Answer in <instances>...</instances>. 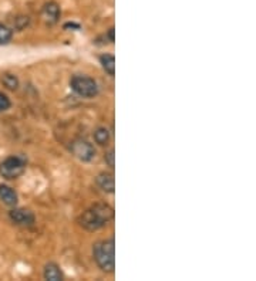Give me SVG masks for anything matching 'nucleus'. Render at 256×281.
Here are the masks:
<instances>
[{"label":"nucleus","instance_id":"f257e3e1","mask_svg":"<svg viewBox=\"0 0 256 281\" xmlns=\"http://www.w3.org/2000/svg\"><path fill=\"white\" fill-rule=\"evenodd\" d=\"M114 219V209L108 203H95L84 210L78 217V225L84 230L97 232L108 225Z\"/></svg>","mask_w":256,"mask_h":281},{"label":"nucleus","instance_id":"f03ea898","mask_svg":"<svg viewBox=\"0 0 256 281\" xmlns=\"http://www.w3.org/2000/svg\"><path fill=\"white\" fill-rule=\"evenodd\" d=\"M93 257L98 269L104 273H114L115 269V242L114 239L100 240L93 246Z\"/></svg>","mask_w":256,"mask_h":281},{"label":"nucleus","instance_id":"7ed1b4c3","mask_svg":"<svg viewBox=\"0 0 256 281\" xmlns=\"http://www.w3.org/2000/svg\"><path fill=\"white\" fill-rule=\"evenodd\" d=\"M70 87L77 95H80L83 98H94L100 93L97 81L88 75H73L71 80H70Z\"/></svg>","mask_w":256,"mask_h":281},{"label":"nucleus","instance_id":"20e7f679","mask_svg":"<svg viewBox=\"0 0 256 281\" xmlns=\"http://www.w3.org/2000/svg\"><path fill=\"white\" fill-rule=\"evenodd\" d=\"M26 163H27V160L24 156H20V155L9 156L0 163V175L4 179L14 180L24 173Z\"/></svg>","mask_w":256,"mask_h":281},{"label":"nucleus","instance_id":"39448f33","mask_svg":"<svg viewBox=\"0 0 256 281\" xmlns=\"http://www.w3.org/2000/svg\"><path fill=\"white\" fill-rule=\"evenodd\" d=\"M71 155L81 162H91L95 158V148L91 142L84 138H77L70 143Z\"/></svg>","mask_w":256,"mask_h":281},{"label":"nucleus","instance_id":"423d86ee","mask_svg":"<svg viewBox=\"0 0 256 281\" xmlns=\"http://www.w3.org/2000/svg\"><path fill=\"white\" fill-rule=\"evenodd\" d=\"M9 217L14 225L21 227H30L36 222V216L28 209H13L9 212Z\"/></svg>","mask_w":256,"mask_h":281},{"label":"nucleus","instance_id":"0eeeda50","mask_svg":"<svg viewBox=\"0 0 256 281\" xmlns=\"http://www.w3.org/2000/svg\"><path fill=\"white\" fill-rule=\"evenodd\" d=\"M43 17L46 20V23L53 26L56 24L57 21L60 20V16H61V10H60V6L54 3V1H48L43 6Z\"/></svg>","mask_w":256,"mask_h":281},{"label":"nucleus","instance_id":"6e6552de","mask_svg":"<svg viewBox=\"0 0 256 281\" xmlns=\"http://www.w3.org/2000/svg\"><path fill=\"white\" fill-rule=\"evenodd\" d=\"M95 183L105 193H114L115 180H114V175L111 172H101V173H98L97 178H95Z\"/></svg>","mask_w":256,"mask_h":281},{"label":"nucleus","instance_id":"1a4fd4ad","mask_svg":"<svg viewBox=\"0 0 256 281\" xmlns=\"http://www.w3.org/2000/svg\"><path fill=\"white\" fill-rule=\"evenodd\" d=\"M0 200L7 206H16L19 202V196L13 187L7 185H0Z\"/></svg>","mask_w":256,"mask_h":281},{"label":"nucleus","instance_id":"9d476101","mask_svg":"<svg viewBox=\"0 0 256 281\" xmlns=\"http://www.w3.org/2000/svg\"><path fill=\"white\" fill-rule=\"evenodd\" d=\"M43 277H44V280L48 281H61L64 279L63 272H61V269L57 263H47L44 266Z\"/></svg>","mask_w":256,"mask_h":281},{"label":"nucleus","instance_id":"9b49d317","mask_svg":"<svg viewBox=\"0 0 256 281\" xmlns=\"http://www.w3.org/2000/svg\"><path fill=\"white\" fill-rule=\"evenodd\" d=\"M100 64L110 77L115 75V57L113 54H103L100 56Z\"/></svg>","mask_w":256,"mask_h":281},{"label":"nucleus","instance_id":"f8f14e48","mask_svg":"<svg viewBox=\"0 0 256 281\" xmlns=\"http://www.w3.org/2000/svg\"><path fill=\"white\" fill-rule=\"evenodd\" d=\"M93 137H94L95 143H98L100 146H107L110 143V140H111V134L104 127L97 128L93 134Z\"/></svg>","mask_w":256,"mask_h":281},{"label":"nucleus","instance_id":"ddd939ff","mask_svg":"<svg viewBox=\"0 0 256 281\" xmlns=\"http://www.w3.org/2000/svg\"><path fill=\"white\" fill-rule=\"evenodd\" d=\"M0 83L4 85L7 90L11 91H16L19 88V78L14 74H10V73H4V74L0 77Z\"/></svg>","mask_w":256,"mask_h":281},{"label":"nucleus","instance_id":"4468645a","mask_svg":"<svg viewBox=\"0 0 256 281\" xmlns=\"http://www.w3.org/2000/svg\"><path fill=\"white\" fill-rule=\"evenodd\" d=\"M13 37V30L0 23V44H7Z\"/></svg>","mask_w":256,"mask_h":281},{"label":"nucleus","instance_id":"2eb2a0df","mask_svg":"<svg viewBox=\"0 0 256 281\" xmlns=\"http://www.w3.org/2000/svg\"><path fill=\"white\" fill-rule=\"evenodd\" d=\"M10 105H11V101H10L9 97L6 94L0 93V113L7 111L10 108Z\"/></svg>","mask_w":256,"mask_h":281},{"label":"nucleus","instance_id":"dca6fc26","mask_svg":"<svg viewBox=\"0 0 256 281\" xmlns=\"http://www.w3.org/2000/svg\"><path fill=\"white\" fill-rule=\"evenodd\" d=\"M114 153H115V152H114V149L111 148V149L108 150L104 155L105 163H107V166H110V169H114V166H115V155H114Z\"/></svg>","mask_w":256,"mask_h":281},{"label":"nucleus","instance_id":"f3484780","mask_svg":"<svg viewBox=\"0 0 256 281\" xmlns=\"http://www.w3.org/2000/svg\"><path fill=\"white\" fill-rule=\"evenodd\" d=\"M28 21H30V20H28L27 16H26V17H24V16H20V17H17V19H16V23H14V28H17V30L20 31V30H23V28L27 26Z\"/></svg>","mask_w":256,"mask_h":281},{"label":"nucleus","instance_id":"a211bd4d","mask_svg":"<svg viewBox=\"0 0 256 281\" xmlns=\"http://www.w3.org/2000/svg\"><path fill=\"white\" fill-rule=\"evenodd\" d=\"M107 37H108V40H110V43H114V41H115V37H114V27H111L110 30H108Z\"/></svg>","mask_w":256,"mask_h":281},{"label":"nucleus","instance_id":"6ab92c4d","mask_svg":"<svg viewBox=\"0 0 256 281\" xmlns=\"http://www.w3.org/2000/svg\"><path fill=\"white\" fill-rule=\"evenodd\" d=\"M76 28V30H80V24H76V23H67V24H64V28Z\"/></svg>","mask_w":256,"mask_h":281}]
</instances>
